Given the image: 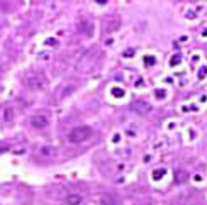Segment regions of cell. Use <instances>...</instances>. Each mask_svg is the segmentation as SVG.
<instances>
[{"mask_svg":"<svg viewBox=\"0 0 207 205\" xmlns=\"http://www.w3.org/2000/svg\"><path fill=\"white\" fill-rule=\"evenodd\" d=\"M2 117H3V120H5V122L12 120V119H14V109H12V107H7V109H3Z\"/></svg>","mask_w":207,"mask_h":205,"instance_id":"8992f818","label":"cell"},{"mask_svg":"<svg viewBox=\"0 0 207 205\" xmlns=\"http://www.w3.org/2000/svg\"><path fill=\"white\" fill-rule=\"evenodd\" d=\"M29 124H31L34 129H44V127L49 124V119H48L46 115H42V114H36V115L31 117Z\"/></svg>","mask_w":207,"mask_h":205,"instance_id":"277c9868","label":"cell"},{"mask_svg":"<svg viewBox=\"0 0 207 205\" xmlns=\"http://www.w3.org/2000/svg\"><path fill=\"white\" fill-rule=\"evenodd\" d=\"M26 85L29 87V88H32V90H41V88H44V85H46V78L42 76L41 73H29L26 76Z\"/></svg>","mask_w":207,"mask_h":205,"instance_id":"7a4b0ae2","label":"cell"},{"mask_svg":"<svg viewBox=\"0 0 207 205\" xmlns=\"http://www.w3.org/2000/svg\"><path fill=\"white\" fill-rule=\"evenodd\" d=\"M90 134H92V129H90L88 126H78V127H75V129L70 130V134H68V141L78 144V142H83L85 139H88Z\"/></svg>","mask_w":207,"mask_h":205,"instance_id":"6da1fadb","label":"cell"},{"mask_svg":"<svg viewBox=\"0 0 207 205\" xmlns=\"http://www.w3.org/2000/svg\"><path fill=\"white\" fill-rule=\"evenodd\" d=\"M66 204L68 205H80L82 204V197L76 195V193H70V195L66 197Z\"/></svg>","mask_w":207,"mask_h":205,"instance_id":"5b68a950","label":"cell"},{"mask_svg":"<svg viewBox=\"0 0 207 205\" xmlns=\"http://www.w3.org/2000/svg\"><path fill=\"white\" fill-rule=\"evenodd\" d=\"M55 148H49V146H42L41 148V154L42 156H55Z\"/></svg>","mask_w":207,"mask_h":205,"instance_id":"52a82bcc","label":"cell"},{"mask_svg":"<svg viewBox=\"0 0 207 205\" xmlns=\"http://www.w3.org/2000/svg\"><path fill=\"white\" fill-rule=\"evenodd\" d=\"M131 109L136 114H141V115H146V114H150L151 112V104H148V102H144V100H136V102H132L131 104Z\"/></svg>","mask_w":207,"mask_h":205,"instance_id":"3957f363","label":"cell"},{"mask_svg":"<svg viewBox=\"0 0 207 205\" xmlns=\"http://www.w3.org/2000/svg\"><path fill=\"white\" fill-rule=\"evenodd\" d=\"M115 204V200L111 198L109 195H104V198H102V205H114Z\"/></svg>","mask_w":207,"mask_h":205,"instance_id":"ba28073f","label":"cell"},{"mask_svg":"<svg viewBox=\"0 0 207 205\" xmlns=\"http://www.w3.org/2000/svg\"><path fill=\"white\" fill-rule=\"evenodd\" d=\"M185 178H187V173H185V171H177V181H178V183L185 181Z\"/></svg>","mask_w":207,"mask_h":205,"instance_id":"9c48e42d","label":"cell"}]
</instances>
